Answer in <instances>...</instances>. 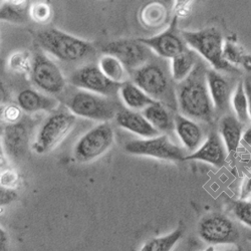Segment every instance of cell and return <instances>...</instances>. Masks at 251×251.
Masks as SVG:
<instances>
[{"mask_svg": "<svg viewBox=\"0 0 251 251\" xmlns=\"http://www.w3.org/2000/svg\"><path fill=\"white\" fill-rule=\"evenodd\" d=\"M181 115L193 121H211L214 106L207 85V70L198 62L192 73L175 87Z\"/></svg>", "mask_w": 251, "mask_h": 251, "instance_id": "obj_1", "label": "cell"}, {"mask_svg": "<svg viewBox=\"0 0 251 251\" xmlns=\"http://www.w3.org/2000/svg\"><path fill=\"white\" fill-rule=\"evenodd\" d=\"M36 43L41 50L66 62L79 61L96 54L95 47L89 41L56 28L39 31Z\"/></svg>", "mask_w": 251, "mask_h": 251, "instance_id": "obj_2", "label": "cell"}, {"mask_svg": "<svg viewBox=\"0 0 251 251\" xmlns=\"http://www.w3.org/2000/svg\"><path fill=\"white\" fill-rule=\"evenodd\" d=\"M134 83L155 101L162 102L170 109L178 108L176 92L168 73L162 65L149 61L133 74Z\"/></svg>", "mask_w": 251, "mask_h": 251, "instance_id": "obj_3", "label": "cell"}, {"mask_svg": "<svg viewBox=\"0 0 251 251\" xmlns=\"http://www.w3.org/2000/svg\"><path fill=\"white\" fill-rule=\"evenodd\" d=\"M185 43L197 51L210 64L215 71L237 72V70L224 58L223 36L215 27H208L198 31H181Z\"/></svg>", "mask_w": 251, "mask_h": 251, "instance_id": "obj_4", "label": "cell"}, {"mask_svg": "<svg viewBox=\"0 0 251 251\" xmlns=\"http://www.w3.org/2000/svg\"><path fill=\"white\" fill-rule=\"evenodd\" d=\"M67 106L70 112L75 117L77 116L103 123L116 118L117 113L121 110L119 104L109 97L86 91L75 93L68 100Z\"/></svg>", "mask_w": 251, "mask_h": 251, "instance_id": "obj_5", "label": "cell"}, {"mask_svg": "<svg viewBox=\"0 0 251 251\" xmlns=\"http://www.w3.org/2000/svg\"><path fill=\"white\" fill-rule=\"evenodd\" d=\"M76 118L71 112H57L48 117L39 128L32 149L44 154L51 151L75 127Z\"/></svg>", "mask_w": 251, "mask_h": 251, "instance_id": "obj_6", "label": "cell"}, {"mask_svg": "<svg viewBox=\"0 0 251 251\" xmlns=\"http://www.w3.org/2000/svg\"><path fill=\"white\" fill-rule=\"evenodd\" d=\"M113 143V128L109 123H100L77 141L74 149V156L80 163L94 161L106 153Z\"/></svg>", "mask_w": 251, "mask_h": 251, "instance_id": "obj_7", "label": "cell"}, {"mask_svg": "<svg viewBox=\"0 0 251 251\" xmlns=\"http://www.w3.org/2000/svg\"><path fill=\"white\" fill-rule=\"evenodd\" d=\"M124 149L132 155L147 156L167 161H182L186 157L180 146L172 142L167 135L130 141L125 145Z\"/></svg>", "mask_w": 251, "mask_h": 251, "instance_id": "obj_8", "label": "cell"}, {"mask_svg": "<svg viewBox=\"0 0 251 251\" xmlns=\"http://www.w3.org/2000/svg\"><path fill=\"white\" fill-rule=\"evenodd\" d=\"M198 234L208 244H233L239 239L234 222L223 214L213 213L203 217L198 224Z\"/></svg>", "mask_w": 251, "mask_h": 251, "instance_id": "obj_9", "label": "cell"}, {"mask_svg": "<svg viewBox=\"0 0 251 251\" xmlns=\"http://www.w3.org/2000/svg\"><path fill=\"white\" fill-rule=\"evenodd\" d=\"M30 78L33 85L49 95L60 94L66 88V79L59 68L43 53L32 58Z\"/></svg>", "mask_w": 251, "mask_h": 251, "instance_id": "obj_10", "label": "cell"}, {"mask_svg": "<svg viewBox=\"0 0 251 251\" xmlns=\"http://www.w3.org/2000/svg\"><path fill=\"white\" fill-rule=\"evenodd\" d=\"M101 51L103 54L117 57L131 74L149 62L151 57V50L140 43L139 39L111 41L101 48Z\"/></svg>", "mask_w": 251, "mask_h": 251, "instance_id": "obj_11", "label": "cell"}, {"mask_svg": "<svg viewBox=\"0 0 251 251\" xmlns=\"http://www.w3.org/2000/svg\"><path fill=\"white\" fill-rule=\"evenodd\" d=\"M71 82L76 88L89 93L114 97L120 92V83H116L102 74L99 66L87 65L76 70L71 75Z\"/></svg>", "mask_w": 251, "mask_h": 251, "instance_id": "obj_12", "label": "cell"}, {"mask_svg": "<svg viewBox=\"0 0 251 251\" xmlns=\"http://www.w3.org/2000/svg\"><path fill=\"white\" fill-rule=\"evenodd\" d=\"M177 16H175L170 26L162 33L153 37L139 38V41L155 51L159 56L173 59L187 50L181 31L177 28Z\"/></svg>", "mask_w": 251, "mask_h": 251, "instance_id": "obj_13", "label": "cell"}, {"mask_svg": "<svg viewBox=\"0 0 251 251\" xmlns=\"http://www.w3.org/2000/svg\"><path fill=\"white\" fill-rule=\"evenodd\" d=\"M227 155L228 152L221 137L214 132L209 134L196 152L186 156L184 160L202 161L221 168L225 165Z\"/></svg>", "mask_w": 251, "mask_h": 251, "instance_id": "obj_14", "label": "cell"}, {"mask_svg": "<svg viewBox=\"0 0 251 251\" xmlns=\"http://www.w3.org/2000/svg\"><path fill=\"white\" fill-rule=\"evenodd\" d=\"M2 140L5 151L10 157H23L27 150L29 142V131L26 123L19 121L8 124L3 130Z\"/></svg>", "mask_w": 251, "mask_h": 251, "instance_id": "obj_15", "label": "cell"}, {"mask_svg": "<svg viewBox=\"0 0 251 251\" xmlns=\"http://www.w3.org/2000/svg\"><path fill=\"white\" fill-rule=\"evenodd\" d=\"M115 119L120 127L143 138L150 139L160 136V132L153 127L142 113L129 109H121Z\"/></svg>", "mask_w": 251, "mask_h": 251, "instance_id": "obj_16", "label": "cell"}, {"mask_svg": "<svg viewBox=\"0 0 251 251\" xmlns=\"http://www.w3.org/2000/svg\"><path fill=\"white\" fill-rule=\"evenodd\" d=\"M175 131L186 150L194 153L204 143V134L200 126L193 120L184 116H174Z\"/></svg>", "mask_w": 251, "mask_h": 251, "instance_id": "obj_17", "label": "cell"}, {"mask_svg": "<svg viewBox=\"0 0 251 251\" xmlns=\"http://www.w3.org/2000/svg\"><path fill=\"white\" fill-rule=\"evenodd\" d=\"M207 85L214 109L225 111L231 98L230 87L226 78L215 70H207Z\"/></svg>", "mask_w": 251, "mask_h": 251, "instance_id": "obj_18", "label": "cell"}, {"mask_svg": "<svg viewBox=\"0 0 251 251\" xmlns=\"http://www.w3.org/2000/svg\"><path fill=\"white\" fill-rule=\"evenodd\" d=\"M243 125L232 115H226L220 120L219 133L228 154L235 153L239 148L243 134Z\"/></svg>", "mask_w": 251, "mask_h": 251, "instance_id": "obj_19", "label": "cell"}, {"mask_svg": "<svg viewBox=\"0 0 251 251\" xmlns=\"http://www.w3.org/2000/svg\"><path fill=\"white\" fill-rule=\"evenodd\" d=\"M17 104L26 113L53 110L57 102L54 99L47 97L33 90H25L17 96Z\"/></svg>", "mask_w": 251, "mask_h": 251, "instance_id": "obj_20", "label": "cell"}, {"mask_svg": "<svg viewBox=\"0 0 251 251\" xmlns=\"http://www.w3.org/2000/svg\"><path fill=\"white\" fill-rule=\"evenodd\" d=\"M120 97L124 104L132 111H144L156 101L143 92L137 85L131 81H126L121 86Z\"/></svg>", "mask_w": 251, "mask_h": 251, "instance_id": "obj_21", "label": "cell"}, {"mask_svg": "<svg viewBox=\"0 0 251 251\" xmlns=\"http://www.w3.org/2000/svg\"><path fill=\"white\" fill-rule=\"evenodd\" d=\"M142 114L159 132H170L175 129L174 118L168 108L162 102L156 101L146 108Z\"/></svg>", "mask_w": 251, "mask_h": 251, "instance_id": "obj_22", "label": "cell"}, {"mask_svg": "<svg viewBox=\"0 0 251 251\" xmlns=\"http://www.w3.org/2000/svg\"><path fill=\"white\" fill-rule=\"evenodd\" d=\"M171 60V75L172 78L178 82L183 81L187 76H189L198 64L196 53L190 50H186Z\"/></svg>", "mask_w": 251, "mask_h": 251, "instance_id": "obj_23", "label": "cell"}, {"mask_svg": "<svg viewBox=\"0 0 251 251\" xmlns=\"http://www.w3.org/2000/svg\"><path fill=\"white\" fill-rule=\"evenodd\" d=\"M99 68L104 75L116 83L123 85L128 79L127 69L113 55L103 54L99 60Z\"/></svg>", "mask_w": 251, "mask_h": 251, "instance_id": "obj_24", "label": "cell"}, {"mask_svg": "<svg viewBox=\"0 0 251 251\" xmlns=\"http://www.w3.org/2000/svg\"><path fill=\"white\" fill-rule=\"evenodd\" d=\"M167 15V10L164 5L158 2L148 3L141 11V20L147 27L161 26Z\"/></svg>", "mask_w": 251, "mask_h": 251, "instance_id": "obj_25", "label": "cell"}, {"mask_svg": "<svg viewBox=\"0 0 251 251\" xmlns=\"http://www.w3.org/2000/svg\"><path fill=\"white\" fill-rule=\"evenodd\" d=\"M182 235V228H178L168 235L150 239L144 244L141 251H171Z\"/></svg>", "mask_w": 251, "mask_h": 251, "instance_id": "obj_26", "label": "cell"}, {"mask_svg": "<svg viewBox=\"0 0 251 251\" xmlns=\"http://www.w3.org/2000/svg\"><path fill=\"white\" fill-rule=\"evenodd\" d=\"M29 9L25 4L5 3L1 6L0 17L2 20L13 24H25L27 22Z\"/></svg>", "mask_w": 251, "mask_h": 251, "instance_id": "obj_27", "label": "cell"}, {"mask_svg": "<svg viewBox=\"0 0 251 251\" xmlns=\"http://www.w3.org/2000/svg\"><path fill=\"white\" fill-rule=\"evenodd\" d=\"M231 102H232V107L236 115V118L242 124L248 123L250 121V118L248 114V101H247V97L245 93L244 81H239V83L235 89V92L232 96Z\"/></svg>", "mask_w": 251, "mask_h": 251, "instance_id": "obj_28", "label": "cell"}, {"mask_svg": "<svg viewBox=\"0 0 251 251\" xmlns=\"http://www.w3.org/2000/svg\"><path fill=\"white\" fill-rule=\"evenodd\" d=\"M29 15L34 22L45 24L51 17V7L46 2H35L29 8Z\"/></svg>", "mask_w": 251, "mask_h": 251, "instance_id": "obj_29", "label": "cell"}, {"mask_svg": "<svg viewBox=\"0 0 251 251\" xmlns=\"http://www.w3.org/2000/svg\"><path fill=\"white\" fill-rule=\"evenodd\" d=\"M233 213L241 223L251 228V201H235L233 203Z\"/></svg>", "mask_w": 251, "mask_h": 251, "instance_id": "obj_30", "label": "cell"}, {"mask_svg": "<svg viewBox=\"0 0 251 251\" xmlns=\"http://www.w3.org/2000/svg\"><path fill=\"white\" fill-rule=\"evenodd\" d=\"M10 67L12 70L24 73V72H29L31 71L32 61L29 62V55H27L25 52H18L15 53L9 60Z\"/></svg>", "mask_w": 251, "mask_h": 251, "instance_id": "obj_31", "label": "cell"}, {"mask_svg": "<svg viewBox=\"0 0 251 251\" xmlns=\"http://www.w3.org/2000/svg\"><path fill=\"white\" fill-rule=\"evenodd\" d=\"M4 118L9 122V124L17 123L20 120V116H22V112H20L19 107L15 106H8L4 109Z\"/></svg>", "mask_w": 251, "mask_h": 251, "instance_id": "obj_32", "label": "cell"}, {"mask_svg": "<svg viewBox=\"0 0 251 251\" xmlns=\"http://www.w3.org/2000/svg\"><path fill=\"white\" fill-rule=\"evenodd\" d=\"M250 198H251V174L245 177L242 182L240 194H239V200L248 201V199Z\"/></svg>", "mask_w": 251, "mask_h": 251, "instance_id": "obj_33", "label": "cell"}, {"mask_svg": "<svg viewBox=\"0 0 251 251\" xmlns=\"http://www.w3.org/2000/svg\"><path fill=\"white\" fill-rule=\"evenodd\" d=\"M17 198V194L14 190L10 189V188H1V195H0V202L1 205H7L10 204L12 201H14Z\"/></svg>", "mask_w": 251, "mask_h": 251, "instance_id": "obj_34", "label": "cell"}, {"mask_svg": "<svg viewBox=\"0 0 251 251\" xmlns=\"http://www.w3.org/2000/svg\"><path fill=\"white\" fill-rule=\"evenodd\" d=\"M17 175L12 171L4 172L1 175V185L2 187L4 186L5 188H10V189H12V187L17 183Z\"/></svg>", "mask_w": 251, "mask_h": 251, "instance_id": "obj_35", "label": "cell"}, {"mask_svg": "<svg viewBox=\"0 0 251 251\" xmlns=\"http://www.w3.org/2000/svg\"><path fill=\"white\" fill-rule=\"evenodd\" d=\"M244 87H245V93H246L247 101H248V114L251 120V82L246 80L244 82Z\"/></svg>", "mask_w": 251, "mask_h": 251, "instance_id": "obj_36", "label": "cell"}, {"mask_svg": "<svg viewBox=\"0 0 251 251\" xmlns=\"http://www.w3.org/2000/svg\"><path fill=\"white\" fill-rule=\"evenodd\" d=\"M244 140H245L249 145H251V129H249V130L246 132V134L244 135Z\"/></svg>", "mask_w": 251, "mask_h": 251, "instance_id": "obj_37", "label": "cell"}, {"mask_svg": "<svg viewBox=\"0 0 251 251\" xmlns=\"http://www.w3.org/2000/svg\"><path fill=\"white\" fill-rule=\"evenodd\" d=\"M228 251H237V250H228Z\"/></svg>", "mask_w": 251, "mask_h": 251, "instance_id": "obj_38", "label": "cell"}]
</instances>
